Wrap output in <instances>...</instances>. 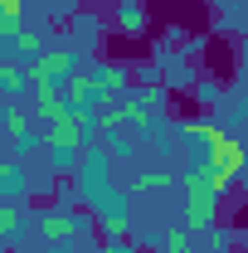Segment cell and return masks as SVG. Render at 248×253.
Returning a JSON list of instances; mask_svg holds the SVG:
<instances>
[{
	"label": "cell",
	"mask_w": 248,
	"mask_h": 253,
	"mask_svg": "<svg viewBox=\"0 0 248 253\" xmlns=\"http://www.w3.org/2000/svg\"><path fill=\"white\" fill-rule=\"evenodd\" d=\"M0 136L15 141V151H34V146H39V136L30 131V112H25L15 97H10V107L0 112Z\"/></svg>",
	"instance_id": "cell-8"
},
{
	"label": "cell",
	"mask_w": 248,
	"mask_h": 253,
	"mask_svg": "<svg viewBox=\"0 0 248 253\" xmlns=\"http://www.w3.org/2000/svg\"><path fill=\"white\" fill-rule=\"evenodd\" d=\"M25 224H30L25 205H15V200H0V239H15Z\"/></svg>",
	"instance_id": "cell-12"
},
{
	"label": "cell",
	"mask_w": 248,
	"mask_h": 253,
	"mask_svg": "<svg viewBox=\"0 0 248 253\" xmlns=\"http://www.w3.org/2000/svg\"><path fill=\"white\" fill-rule=\"evenodd\" d=\"M0 20L5 25H20L25 20V0H0Z\"/></svg>",
	"instance_id": "cell-18"
},
{
	"label": "cell",
	"mask_w": 248,
	"mask_h": 253,
	"mask_svg": "<svg viewBox=\"0 0 248 253\" xmlns=\"http://www.w3.org/2000/svg\"><path fill=\"white\" fill-rule=\"evenodd\" d=\"M165 185H175L170 166H165V170H141V175H131V190H136V195H146V190H165Z\"/></svg>",
	"instance_id": "cell-14"
},
{
	"label": "cell",
	"mask_w": 248,
	"mask_h": 253,
	"mask_svg": "<svg viewBox=\"0 0 248 253\" xmlns=\"http://www.w3.org/2000/svg\"><path fill=\"white\" fill-rule=\"evenodd\" d=\"M161 253H195V249H190V234H185V229H170V234L161 239Z\"/></svg>",
	"instance_id": "cell-17"
},
{
	"label": "cell",
	"mask_w": 248,
	"mask_h": 253,
	"mask_svg": "<svg viewBox=\"0 0 248 253\" xmlns=\"http://www.w3.org/2000/svg\"><path fill=\"white\" fill-rule=\"evenodd\" d=\"M180 185H185V229H214L219 195L209 190V180H205L200 170H185Z\"/></svg>",
	"instance_id": "cell-4"
},
{
	"label": "cell",
	"mask_w": 248,
	"mask_h": 253,
	"mask_svg": "<svg viewBox=\"0 0 248 253\" xmlns=\"http://www.w3.org/2000/svg\"><path fill=\"white\" fill-rule=\"evenodd\" d=\"M195 170H200V175L209 180V190H214V195H224V190L239 180V170H244V146H239V141H234V136L224 131L214 146H209L205 156L195 161Z\"/></svg>",
	"instance_id": "cell-2"
},
{
	"label": "cell",
	"mask_w": 248,
	"mask_h": 253,
	"mask_svg": "<svg viewBox=\"0 0 248 253\" xmlns=\"http://www.w3.org/2000/svg\"><path fill=\"white\" fill-rule=\"evenodd\" d=\"M63 112H68V107H63L59 88H34V117H39V122H54Z\"/></svg>",
	"instance_id": "cell-10"
},
{
	"label": "cell",
	"mask_w": 248,
	"mask_h": 253,
	"mask_svg": "<svg viewBox=\"0 0 248 253\" xmlns=\"http://www.w3.org/2000/svg\"><path fill=\"white\" fill-rule=\"evenodd\" d=\"M20 190H25V170L10 166V161H0V200H15Z\"/></svg>",
	"instance_id": "cell-15"
},
{
	"label": "cell",
	"mask_w": 248,
	"mask_h": 253,
	"mask_svg": "<svg viewBox=\"0 0 248 253\" xmlns=\"http://www.w3.org/2000/svg\"><path fill=\"white\" fill-rule=\"evenodd\" d=\"M78 195L93 205V214H112V210H122V195L112 190L107 180V151H93V156L83 161V170H78Z\"/></svg>",
	"instance_id": "cell-3"
},
{
	"label": "cell",
	"mask_w": 248,
	"mask_h": 253,
	"mask_svg": "<svg viewBox=\"0 0 248 253\" xmlns=\"http://www.w3.org/2000/svg\"><path fill=\"white\" fill-rule=\"evenodd\" d=\"M78 214H63V210H49L44 219H39V239L44 244H68V239H78Z\"/></svg>",
	"instance_id": "cell-9"
},
{
	"label": "cell",
	"mask_w": 248,
	"mask_h": 253,
	"mask_svg": "<svg viewBox=\"0 0 248 253\" xmlns=\"http://www.w3.org/2000/svg\"><path fill=\"white\" fill-rule=\"evenodd\" d=\"M107 253H131V249H126V244H107Z\"/></svg>",
	"instance_id": "cell-20"
},
{
	"label": "cell",
	"mask_w": 248,
	"mask_h": 253,
	"mask_svg": "<svg viewBox=\"0 0 248 253\" xmlns=\"http://www.w3.org/2000/svg\"><path fill=\"white\" fill-rule=\"evenodd\" d=\"M25 88H30V78H25V68H20L15 59H0V93H5V97H20Z\"/></svg>",
	"instance_id": "cell-11"
},
{
	"label": "cell",
	"mask_w": 248,
	"mask_h": 253,
	"mask_svg": "<svg viewBox=\"0 0 248 253\" xmlns=\"http://www.w3.org/2000/svg\"><path fill=\"white\" fill-rule=\"evenodd\" d=\"M83 136H88V112H73V107H68L63 117H54V122H49L44 146L54 151V161H59V166H68V161H73V151L83 146Z\"/></svg>",
	"instance_id": "cell-5"
},
{
	"label": "cell",
	"mask_w": 248,
	"mask_h": 253,
	"mask_svg": "<svg viewBox=\"0 0 248 253\" xmlns=\"http://www.w3.org/2000/svg\"><path fill=\"white\" fill-rule=\"evenodd\" d=\"M117 25L126 34H141L146 30V5L141 0H117Z\"/></svg>",
	"instance_id": "cell-13"
},
{
	"label": "cell",
	"mask_w": 248,
	"mask_h": 253,
	"mask_svg": "<svg viewBox=\"0 0 248 253\" xmlns=\"http://www.w3.org/2000/svg\"><path fill=\"white\" fill-rule=\"evenodd\" d=\"M126 88V73L122 68H112V63H97L93 73H73V78H63L59 83V97L63 107H73V112H88L93 117V107H102L112 93H122Z\"/></svg>",
	"instance_id": "cell-1"
},
{
	"label": "cell",
	"mask_w": 248,
	"mask_h": 253,
	"mask_svg": "<svg viewBox=\"0 0 248 253\" xmlns=\"http://www.w3.org/2000/svg\"><path fill=\"white\" fill-rule=\"evenodd\" d=\"M15 30H20V25H5V20H0V49H10V39H15Z\"/></svg>",
	"instance_id": "cell-19"
},
{
	"label": "cell",
	"mask_w": 248,
	"mask_h": 253,
	"mask_svg": "<svg viewBox=\"0 0 248 253\" xmlns=\"http://www.w3.org/2000/svg\"><path fill=\"white\" fill-rule=\"evenodd\" d=\"M156 102H161V88H141V93H131L122 97L112 112H102V126H112V131H122V126H151V112H156Z\"/></svg>",
	"instance_id": "cell-7"
},
{
	"label": "cell",
	"mask_w": 248,
	"mask_h": 253,
	"mask_svg": "<svg viewBox=\"0 0 248 253\" xmlns=\"http://www.w3.org/2000/svg\"><path fill=\"white\" fill-rule=\"evenodd\" d=\"M10 49H15V54H44V39H39V34L34 30H25V25H20V30H15V39H10Z\"/></svg>",
	"instance_id": "cell-16"
},
{
	"label": "cell",
	"mask_w": 248,
	"mask_h": 253,
	"mask_svg": "<svg viewBox=\"0 0 248 253\" xmlns=\"http://www.w3.org/2000/svg\"><path fill=\"white\" fill-rule=\"evenodd\" d=\"M0 151H5V136H0Z\"/></svg>",
	"instance_id": "cell-22"
},
{
	"label": "cell",
	"mask_w": 248,
	"mask_h": 253,
	"mask_svg": "<svg viewBox=\"0 0 248 253\" xmlns=\"http://www.w3.org/2000/svg\"><path fill=\"white\" fill-rule=\"evenodd\" d=\"M73 73H78V54H73V49H44V54H34L30 68H25L30 88H59L63 78H73Z\"/></svg>",
	"instance_id": "cell-6"
},
{
	"label": "cell",
	"mask_w": 248,
	"mask_h": 253,
	"mask_svg": "<svg viewBox=\"0 0 248 253\" xmlns=\"http://www.w3.org/2000/svg\"><path fill=\"white\" fill-rule=\"evenodd\" d=\"M59 5H83V0H59Z\"/></svg>",
	"instance_id": "cell-21"
}]
</instances>
